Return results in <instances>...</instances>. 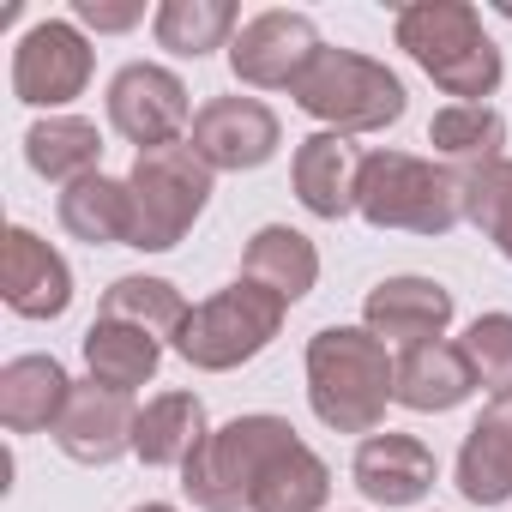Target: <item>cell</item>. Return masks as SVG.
<instances>
[{"label":"cell","instance_id":"20","mask_svg":"<svg viewBox=\"0 0 512 512\" xmlns=\"http://www.w3.org/2000/svg\"><path fill=\"white\" fill-rule=\"evenodd\" d=\"M79 350H85L91 380L109 386V392H127V398H133L139 386H151L157 368H163V344H157L151 332H139V326H127V320H103V314L85 326Z\"/></svg>","mask_w":512,"mask_h":512},{"label":"cell","instance_id":"21","mask_svg":"<svg viewBox=\"0 0 512 512\" xmlns=\"http://www.w3.org/2000/svg\"><path fill=\"white\" fill-rule=\"evenodd\" d=\"M205 398L199 392H157L145 410H139V428H133V458L151 464V470H181L199 446H205Z\"/></svg>","mask_w":512,"mask_h":512},{"label":"cell","instance_id":"1","mask_svg":"<svg viewBox=\"0 0 512 512\" xmlns=\"http://www.w3.org/2000/svg\"><path fill=\"white\" fill-rule=\"evenodd\" d=\"M308 404L332 434H380L398 404V362L368 326H320L308 338Z\"/></svg>","mask_w":512,"mask_h":512},{"label":"cell","instance_id":"6","mask_svg":"<svg viewBox=\"0 0 512 512\" xmlns=\"http://www.w3.org/2000/svg\"><path fill=\"white\" fill-rule=\"evenodd\" d=\"M133 193V247L139 253H169L211 205V169L193 145H163L139 151L127 169Z\"/></svg>","mask_w":512,"mask_h":512},{"label":"cell","instance_id":"3","mask_svg":"<svg viewBox=\"0 0 512 512\" xmlns=\"http://www.w3.org/2000/svg\"><path fill=\"white\" fill-rule=\"evenodd\" d=\"M290 97H296V109H302L308 121H320V133H344V139H356V133H386V127H398L404 109H410L404 79H398L386 61L356 55V49H320L314 67L296 79Z\"/></svg>","mask_w":512,"mask_h":512},{"label":"cell","instance_id":"10","mask_svg":"<svg viewBox=\"0 0 512 512\" xmlns=\"http://www.w3.org/2000/svg\"><path fill=\"white\" fill-rule=\"evenodd\" d=\"M109 127L139 145V151H163V145H181V133L193 127V103H187V85L157 67V61H127L115 79H109Z\"/></svg>","mask_w":512,"mask_h":512},{"label":"cell","instance_id":"30","mask_svg":"<svg viewBox=\"0 0 512 512\" xmlns=\"http://www.w3.org/2000/svg\"><path fill=\"white\" fill-rule=\"evenodd\" d=\"M458 350L470 356V374L488 398L512 392V314H476L470 332L458 338Z\"/></svg>","mask_w":512,"mask_h":512},{"label":"cell","instance_id":"4","mask_svg":"<svg viewBox=\"0 0 512 512\" xmlns=\"http://www.w3.org/2000/svg\"><path fill=\"white\" fill-rule=\"evenodd\" d=\"M356 217L404 235H446L464 217V175L416 151H368Z\"/></svg>","mask_w":512,"mask_h":512},{"label":"cell","instance_id":"33","mask_svg":"<svg viewBox=\"0 0 512 512\" xmlns=\"http://www.w3.org/2000/svg\"><path fill=\"white\" fill-rule=\"evenodd\" d=\"M494 13H500V19H512V0H494Z\"/></svg>","mask_w":512,"mask_h":512},{"label":"cell","instance_id":"25","mask_svg":"<svg viewBox=\"0 0 512 512\" xmlns=\"http://www.w3.org/2000/svg\"><path fill=\"white\" fill-rule=\"evenodd\" d=\"M61 229L85 247H133V193L115 175H85L61 193Z\"/></svg>","mask_w":512,"mask_h":512},{"label":"cell","instance_id":"2","mask_svg":"<svg viewBox=\"0 0 512 512\" xmlns=\"http://www.w3.org/2000/svg\"><path fill=\"white\" fill-rule=\"evenodd\" d=\"M392 37L452 103H488L506 79V61L470 0H410L392 19Z\"/></svg>","mask_w":512,"mask_h":512},{"label":"cell","instance_id":"28","mask_svg":"<svg viewBox=\"0 0 512 512\" xmlns=\"http://www.w3.org/2000/svg\"><path fill=\"white\" fill-rule=\"evenodd\" d=\"M428 145H434L446 163H458V175H464V169H482V163H494L500 145H506V115H500L494 103H446V109L428 121Z\"/></svg>","mask_w":512,"mask_h":512},{"label":"cell","instance_id":"19","mask_svg":"<svg viewBox=\"0 0 512 512\" xmlns=\"http://www.w3.org/2000/svg\"><path fill=\"white\" fill-rule=\"evenodd\" d=\"M73 398V380L55 356H13L0 368V428L7 434H55L61 410Z\"/></svg>","mask_w":512,"mask_h":512},{"label":"cell","instance_id":"26","mask_svg":"<svg viewBox=\"0 0 512 512\" xmlns=\"http://www.w3.org/2000/svg\"><path fill=\"white\" fill-rule=\"evenodd\" d=\"M241 31V13L229 0H163L151 13V37L157 49L181 55V61H205L211 49H229Z\"/></svg>","mask_w":512,"mask_h":512},{"label":"cell","instance_id":"27","mask_svg":"<svg viewBox=\"0 0 512 512\" xmlns=\"http://www.w3.org/2000/svg\"><path fill=\"white\" fill-rule=\"evenodd\" d=\"M103 320H127V326H139V332H151L157 344L169 338H181V326H187V296L169 284V278H145V272H133V278H115L109 290H103V308H97Z\"/></svg>","mask_w":512,"mask_h":512},{"label":"cell","instance_id":"22","mask_svg":"<svg viewBox=\"0 0 512 512\" xmlns=\"http://www.w3.org/2000/svg\"><path fill=\"white\" fill-rule=\"evenodd\" d=\"M476 392L470 356L458 344H416L398 356V404L416 416H446Z\"/></svg>","mask_w":512,"mask_h":512},{"label":"cell","instance_id":"13","mask_svg":"<svg viewBox=\"0 0 512 512\" xmlns=\"http://www.w3.org/2000/svg\"><path fill=\"white\" fill-rule=\"evenodd\" d=\"M133 428H139L133 398H127V392H109V386H97V380H85V386H73V398H67V410H61V422H55V446H61L73 464L103 470V464H115V458L133 452Z\"/></svg>","mask_w":512,"mask_h":512},{"label":"cell","instance_id":"14","mask_svg":"<svg viewBox=\"0 0 512 512\" xmlns=\"http://www.w3.org/2000/svg\"><path fill=\"white\" fill-rule=\"evenodd\" d=\"M362 326H368L380 344H404V350H416V344H440L446 326H452V290L434 284V278H416V272L386 278V284L368 290V302H362Z\"/></svg>","mask_w":512,"mask_h":512},{"label":"cell","instance_id":"29","mask_svg":"<svg viewBox=\"0 0 512 512\" xmlns=\"http://www.w3.org/2000/svg\"><path fill=\"white\" fill-rule=\"evenodd\" d=\"M464 223H476L494 241V253L512 266V157L464 169Z\"/></svg>","mask_w":512,"mask_h":512},{"label":"cell","instance_id":"32","mask_svg":"<svg viewBox=\"0 0 512 512\" xmlns=\"http://www.w3.org/2000/svg\"><path fill=\"white\" fill-rule=\"evenodd\" d=\"M133 512H181V506H169V500H145V506H133Z\"/></svg>","mask_w":512,"mask_h":512},{"label":"cell","instance_id":"23","mask_svg":"<svg viewBox=\"0 0 512 512\" xmlns=\"http://www.w3.org/2000/svg\"><path fill=\"white\" fill-rule=\"evenodd\" d=\"M326 500H332V470H326V458L296 434V440H284V446L266 458L260 482H253L247 512H326Z\"/></svg>","mask_w":512,"mask_h":512},{"label":"cell","instance_id":"24","mask_svg":"<svg viewBox=\"0 0 512 512\" xmlns=\"http://www.w3.org/2000/svg\"><path fill=\"white\" fill-rule=\"evenodd\" d=\"M25 163H31V175L55 181L67 193L73 181L103 175V133L85 115H49L25 133Z\"/></svg>","mask_w":512,"mask_h":512},{"label":"cell","instance_id":"12","mask_svg":"<svg viewBox=\"0 0 512 512\" xmlns=\"http://www.w3.org/2000/svg\"><path fill=\"white\" fill-rule=\"evenodd\" d=\"M0 302L19 320H61L73 308V266L25 223L0 235Z\"/></svg>","mask_w":512,"mask_h":512},{"label":"cell","instance_id":"5","mask_svg":"<svg viewBox=\"0 0 512 512\" xmlns=\"http://www.w3.org/2000/svg\"><path fill=\"white\" fill-rule=\"evenodd\" d=\"M284 314L290 308L272 290L235 278L229 290L193 302V314H187V326L175 338V356L187 368H199V374H229V368L253 362L260 350H272V338L284 332Z\"/></svg>","mask_w":512,"mask_h":512},{"label":"cell","instance_id":"15","mask_svg":"<svg viewBox=\"0 0 512 512\" xmlns=\"http://www.w3.org/2000/svg\"><path fill=\"white\" fill-rule=\"evenodd\" d=\"M350 476H356V488H362L374 506H416V500L434 494V482H440V458H434L428 440H416V434H392V428H386V434H368V440L356 446Z\"/></svg>","mask_w":512,"mask_h":512},{"label":"cell","instance_id":"8","mask_svg":"<svg viewBox=\"0 0 512 512\" xmlns=\"http://www.w3.org/2000/svg\"><path fill=\"white\" fill-rule=\"evenodd\" d=\"M320 25L308 13H290V7H266L253 13L235 43H229V73L247 85V91H296V79L314 67L320 55Z\"/></svg>","mask_w":512,"mask_h":512},{"label":"cell","instance_id":"7","mask_svg":"<svg viewBox=\"0 0 512 512\" xmlns=\"http://www.w3.org/2000/svg\"><path fill=\"white\" fill-rule=\"evenodd\" d=\"M296 440V428L284 416H235L223 428L205 434V446L181 464V494L199 506V512H247L253 500V482H260L266 458Z\"/></svg>","mask_w":512,"mask_h":512},{"label":"cell","instance_id":"9","mask_svg":"<svg viewBox=\"0 0 512 512\" xmlns=\"http://www.w3.org/2000/svg\"><path fill=\"white\" fill-rule=\"evenodd\" d=\"M91 67H97L91 37L73 19H43L13 49V97L31 109H67L73 97H85Z\"/></svg>","mask_w":512,"mask_h":512},{"label":"cell","instance_id":"16","mask_svg":"<svg viewBox=\"0 0 512 512\" xmlns=\"http://www.w3.org/2000/svg\"><path fill=\"white\" fill-rule=\"evenodd\" d=\"M362 163L368 157L356 151V139H344V133H308L296 145V157H290V187H296L302 211L320 217V223L350 217L356 193H362Z\"/></svg>","mask_w":512,"mask_h":512},{"label":"cell","instance_id":"17","mask_svg":"<svg viewBox=\"0 0 512 512\" xmlns=\"http://www.w3.org/2000/svg\"><path fill=\"white\" fill-rule=\"evenodd\" d=\"M458 494L470 506H506L512 500V392L488 398L482 416L470 422L464 446H458Z\"/></svg>","mask_w":512,"mask_h":512},{"label":"cell","instance_id":"31","mask_svg":"<svg viewBox=\"0 0 512 512\" xmlns=\"http://www.w3.org/2000/svg\"><path fill=\"white\" fill-rule=\"evenodd\" d=\"M73 19L91 31H133L145 19V0H73Z\"/></svg>","mask_w":512,"mask_h":512},{"label":"cell","instance_id":"18","mask_svg":"<svg viewBox=\"0 0 512 512\" xmlns=\"http://www.w3.org/2000/svg\"><path fill=\"white\" fill-rule=\"evenodd\" d=\"M241 278L272 290L284 308H296L320 284V247L290 223H266V229H253V241L241 253Z\"/></svg>","mask_w":512,"mask_h":512},{"label":"cell","instance_id":"11","mask_svg":"<svg viewBox=\"0 0 512 512\" xmlns=\"http://www.w3.org/2000/svg\"><path fill=\"white\" fill-rule=\"evenodd\" d=\"M211 175H247V169H266L284 145L278 115L260 97H211L193 115V139H187Z\"/></svg>","mask_w":512,"mask_h":512}]
</instances>
